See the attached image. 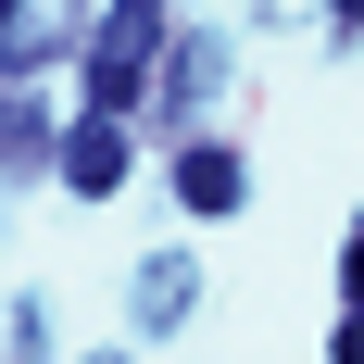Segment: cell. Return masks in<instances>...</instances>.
Instances as JSON below:
<instances>
[{
  "label": "cell",
  "mask_w": 364,
  "mask_h": 364,
  "mask_svg": "<svg viewBox=\"0 0 364 364\" xmlns=\"http://www.w3.org/2000/svg\"><path fill=\"white\" fill-rule=\"evenodd\" d=\"M188 289H201L188 264H151V277H139V314H151V327H176V314H188Z\"/></svg>",
  "instance_id": "cell-4"
},
{
  "label": "cell",
  "mask_w": 364,
  "mask_h": 364,
  "mask_svg": "<svg viewBox=\"0 0 364 364\" xmlns=\"http://www.w3.org/2000/svg\"><path fill=\"white\" fill-rule=\"evenodd\" d=\"M0 26H26V0H0Z\"/></svg>",
  "instance_id": "cell-5"
},
{
  "label": "cell",
  "mask_w": 364,
  "mask_h": 364,
  "mask_svg": "<svg viewBox=\"0 0 364 364\" xmlns=\"http://www.w3.org/2000/svg\"><path fill=\"white\" fill-rule=\"evenodd\" d=\"M176 201H188V214H226V201H239V164H226V151H188V164H176Z\"/></svg>",
  "instance_id": "cell-3"
},
{
  "label": "cell",
  "mask_w": 364,
  "mask_h": 364,
  "mask_svg": "<svg viewBox=\"0 0 364 364\" xmlns=\"http://www.w3.org/2000/svg\"><path fill=\"white\" fill-rule=\"evenodd\" d=\"M63 176H75V201H101V188L126 176V139H113V113H88V126L63 139Z\"/></svg>",
  "instance_id": "cell-2"
},
{
  "label": "cell",
  "mask_w": 364,
  "mask_h": 364,
  "mask_svg": "<svg viewBox=\"0 0 364 364\" xmlns=\"http://www.w3.org/2000/svg\"><path fill=\"white\" fill-rule=\"evenodd\" d=\"M151 63H164V0H113V13H101V50H88V101H101V113L151 101Z\"/></svg>",
  "instance_id": "cell-1"
}]
</instances>
